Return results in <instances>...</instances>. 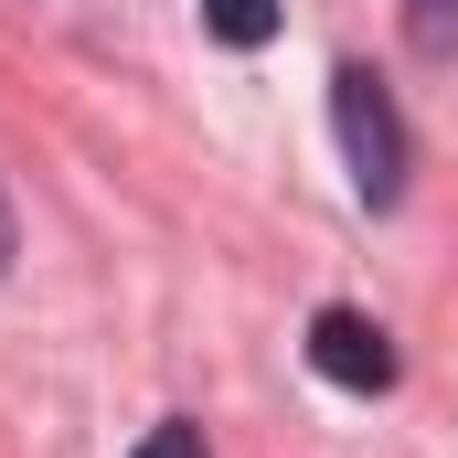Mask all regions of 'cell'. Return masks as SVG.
<instances>
[{
    "mask_svg": "<svg viewBox=\"0 0 458 458\" xmlns=\"http://www.w3.org/2000/svg\"><path fill=\"white\" fill-rule=\"evenodd\" d=\"M0 267H11V203H0Z\"/></svg>",
    "mask_w": 458,
    "mask_h": 458,
    "instance_id": "8992f818",
    "label": "cell"
},
{
    "mask_svg": "<svg viewBox=\"0 0 458 458\" xmlns=\"http://www.w3.org/2000/svg\"><path fill=\"white\" fill-rule=\"evenodd\" d=\"M310 362H320L342 394H384V384H394V342H384L362 310H342V299L310 320Z\"/></svg>",
    "mask_w": 458,
    "mask_h": 458,
    "instance_id": "7a4b0ae2",
    "label": "cell"
},
{
    "mask_svg": "<svg viewBox=\"0 0 458 458\" xmlns=\"http://www.w3.org/2000/svg\"><path fill=\"white\" fill-rule=\"evenodd\" d=\"M331 128H342L352 192L384 214V203L405 192V117H394V97H384V75H373V64H342V75H331Z\"/></svg>",
    "mask_w": 458,
    "mask_h": 458,
    "instance_id": "6da1fadb",
    "label": "cell"
},
{
    "mask_svg": "<svg viewBox=\"0 0 458 458\" xmlns=\"http://www.w3.org/2000/svg\"><path fill=\"white\" fill-rule=\"evenodd\" d=\"M405 43H416L427 64H448L458 54V0H405Z\"/></svg>",
    "mask_w": 458,
    "mask_h": 458,
    "instance_id": "277c9868",
    "label": "cell"
},
{
    "mask_svg": "<svg viewBox=\"0 0 458 458\" xmlns=\"http://www.w3.org/2000/svg\"><path fill=\"white\" fill-rule=\"evenodd\" d=\"M128 458H203V427H192V416H171V427H149Z\"/></svg>",
    "mask_w": 458,
    "mask_h": 458,
    "instance_id": "5b68a950",
    "label": "cell"
},
{
    "mask_svg": "<svg viewBox=\"0 0 458 458\" xmlns=\"http://www.w3.org/2000/svg\"><path fill=\"white\" fill-rule=\"evenodd\" d=\"M203 32L234 43V54H267L277 43V0H203Z\"/></svg>",
    "mask_w": 458,
    "mask_h": 458,
    "instance_id": "3957f363",
    "label": "cell"
}]
</instances>
